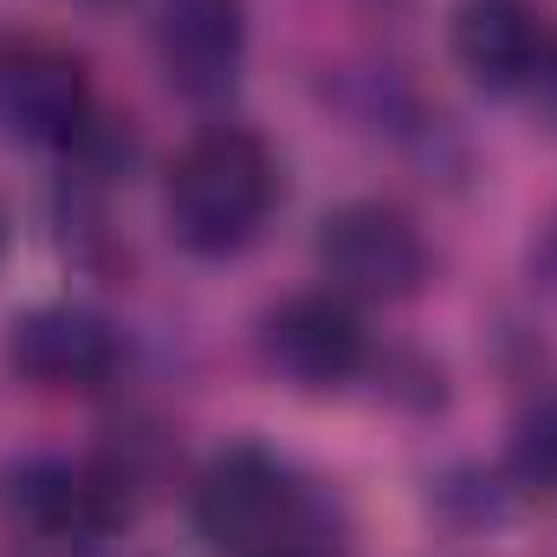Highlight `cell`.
Masks as SVG:
<instances>
[{"label":"cell","mask_w":557,"mask_h":557,"mask_svg":"<svg viewBox=\"0 0 557 557\" xmlns=\"http://www.w3.org/2000/svg\"><path fill=\"white\" fill-rule=\"evenodd\" d=\"M273 201L278 162L247 124H208L169 169V234L201 260L240 253L267 227Z\"/></svg>","instance_id":"cell-1"},{"label":"cell","mask_w":557,"mask_h":557,"mask_svg":"<svg viewBox=\"0 0 557 557\" xmlns=\"http://www.w3.org/2000/svg\"><path fill=\"white\" fill-rule=\"evenodd\" d=\"M131 519V473L117 460L33 454L0 473V525L39 552L91 557Z\"/></svg>","instance_id":"cell-2"},{"label":"cell","mask_w":557,"mask_h":557,"mask_svg":"<svg viewBox=\"0 0 557 557\" xmlns=\"http://www.w3.org/2000/svg\"><path fill=\"white\" fill-rule=\"evenodd\" d=\"M195 532L221 557H298L311 532V499L267 447H227L195 480Z\"/></svg>","instance_id":"cell-3"},{"label":"cell","mask_w":557,"mask_h":557,"mask_svg":"<svg viewBox=\"0 0 557 557\" xmlns=\"http://www.w3.org/2000/svg\"><path fill=\"white\" fill-rule=\"evenodd\" d=\"M260 357L305 396H331L370 370V331L344 292H298L267 311L260 324Z\"/></svg>","instance_id":"cell-4"},{"label":"cell","mask_w":557,"mask_h":557,"mask_svg":"<svg viewBox=\"0 0 557 557\" xmlns=\"http://www.w3.org/2000/svg\"><path fill=\"white\" fill-rule=\"evenodd\" d=\"M318 267L344 298H409L428 278V240L389 201H350L318 227Z\"/></svg>","instance_id":"cell-5"},{"label":"cell","mask_w":557,"mask_h":557,"mask_svg":"<svg viewBox=\"0 0 557 557\" xmlns=\"http://www.w3.org/2000/svg\"><path fill=\"white\" fill-rule=\"evenodd\" d=\"M0 124L39 149H78L98 137V98L78 52L20 39L0 52Z\"/></svg>","instance_id":"cell-6"},{"label":"cell","mask_w":557,"mask_h":557,"mask_svg":"<svg viewBox=\"0 0 557 557\" xmlns=\"http://www.w3.org/2000/svg\"><path fill=\"white\" fill-rule=\"evenodd\" d=\"M7 363L33 383V389H59V396H98L117 363L124 344L117 331L85 311V305H33L26 318H13L7 331Z\"/></svg>","instance_id":"cell-7"},{"label":"cell","mask_w":557,"mask_h":557,"mask_svg":"<svg viewBox=\"0 0 557 557\" xmlns=\"http://www.w3.org/2000/svg\"><path fill=\"white\" fill-rule=\"evenodd\" d=\"M156 52L182 98H227L247 59V0H156Z\"/></svg>","instance_id":"cell-8"},{"label":"cell","mask_w":557,"mask_h":557,"mask_svg":"<svg viewBox=\"0 0 557 557\" xmlns=\"http://www.w3.org/2000/svg\"><path fill=\"white\" fill-rule=\"evenodd\" d=\"M557 26L532 0H460L454 7V59L486 91H532Z\"/></svg>","instance_id":"cell-9"},{"label":"cell","mask_w":557,"mask_h":557,"mask_svg":"<svg viewBox=\"0 0 557 557\" xmlns=\"http://www.w3.org/2000/svg\"><path fill=\"white\" fill-rule=\"evenodd\" d=\"M512 480L525 486V493H545L557 499V396L552 403H539V409H525L519 421V434H512Z\"/></svg>","instance_id":"cell-10"},{"label":"cell","mask_w":557,"mask_h":557,"mask_svg":"<svg viewBox=\"0 0 557 557\" xmlns=\"http://www.w3.org/2000/svg\"><path fill=\"white\" fill-rule=\"evenodd\" d=\"M532 98H539V111L557 124V46L545 52V65H539V78H532Z\"/></svg>","instance_id":"cell-11"},{"label":"cell","mask_w":557,"mask_h":557,"mask_svg":"<svg viewBox=\"0 0 557 557\" xmlns=\"http://www.w3.org/2000/svg\"><path fill=\"white\" fill-rule=\"evenodd\" d=\"M539 278H545V292H557V214L545 221V234H539Z\"/></svg>","instance_id":"cell-12"},{"label":"cell","mask_w":557,"mask_h":557,"mask_svg":"<svg viewBox=\"0 0 557 557\" xmlns=\"http://www.w3.org/2000/svg\"><path fill=\"white\" fill-rule=\"evenodd\" d=\"M0 253H7V214H0Z\"/></svg>","instance_id":"cell-13"},{"label":"cell","mask_w":557,"mask_h":557,"mask_svg":"<svg viewBox=\"0 0 557 557\" xmlns=\"http://www.w3.org/2000/svg\"><path fill=\"white\" fill-rule=\"evenodd\" d=\"M298 557H311V552H298Z\"/></svg>","instance_id":"cell-14"}]
</instances>
